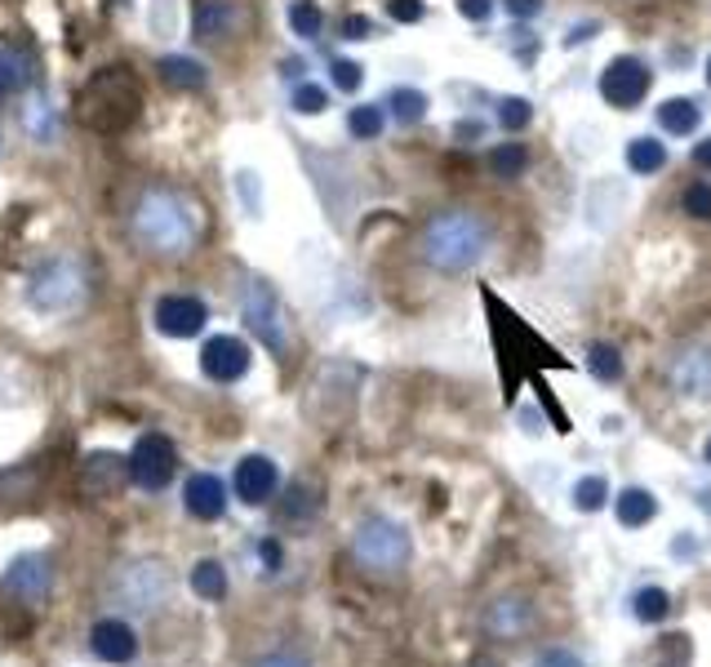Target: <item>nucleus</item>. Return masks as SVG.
<instances>
[{
    "label": "nucleus",
    "instance_id": "de8ad7c7",
    "mask_svg": "<svg viewBox=\"0 0 711 667\" xmlns=\"http://www.w3.org/2000/svg\"><path fill=\"white\" fill-rule=\"evenodd\" d=\"M698 551H702V543H698L694 534H681V538H672V556H676V561H694Z\"/></svg>",
    "mask_w": 711,
    "mask_h": 667
},
{
    "label": "nucleus",
    "instance_id": "37998d69",
    "mask_svg": "<svg viewBox=\"0 0 711 667\" xmlns=\"http://www.w3.org/2000/svg\"><path fill=\"white\" fill-rule=\"evenodd\" d=\"M254 667H311L303 654H294V650H277V654H262Z\"/></svg>",
    "mask_w": 711,
    "mask_h": 667
},
{
    "label": "nucleus",
    "instance_id": "9b49d317",
    "mask_svg": "<svg viewBox=\"0 0 711 667\" xmlns=\"http://www.w3.org/2000/svg\"><path fill=\"white\" fill-rule=\"evenodd\" d=\"M281 489V468L271 454H245L232 472V494L241 498L245 508H267Z\"/></svg>",
    "mask_w": 711,
    "mask_h": 667
},
{
    "label": "nucleus",
    "instance_id": "a19ab883",
    "mask_svg": "<svg viewBox=\"0 0 711 667\" xmlns=\"http://www.w3.org/2000/svg\"><path fill=\"white\" fill-rule=\"evenodd\" d=\"M534 667H587L574 650H565V645H552V650H542L538 658H534Z\"/></svg>",
    "mask_w": 711,
    "mask_h": 667
},
{
    "label": "nucleus",
    "instance_id": "5701e85b",
    "mask_svg": "<svg viewBox=\"0 0 711 667\" xmlns=\"http://www.w3.org/2000/svg\"><path fill=\"white\" fill-rule=\"evenodd\" d=\"M27 81H32V59L14 40H0V98L19 94Z\"/></svg>",
    "mask_w": 711,
    "mask_h": 667
},
{
    "label": "nucleus",
    "instance_id": "bb28decb",
    "mask_svg": "<svg viewBox=\"0 0 711 667\" xmlns=\"http://www.w3.org/2000/svg\"><path fill=\"white\" fill-rule=\"evenodd\" d=\"M160 81H166L170 89H200L205 68L196 59H183V53H170V59H160Z\"/></svg>",
    "mask_w": 711,
    "mask_h": 667
},
{
    "label": "nucleus",
    "instance_id": "6e6552de",
    "mask_svg": "<svg viewBox=\"0 0 711 667\" xmlns=\"http://www.w3.org/2000/svg\"><path fill=\"white\" fill-rule=\"evenodd\" d=\"M241 316L245 325L258 333V343L271 352V356H285L290 352V320H285V307L277 299L267 281H249L245 294H241Z\"/></svg>",
    "mask_w": 711,
    "mask_h": 667
},
{
    "label": "nucleus",
    "instance_id": "9d476101",
    "mask_svg": "<svg viewBox=\"0 0 711 667\" xmlns=\"http://www.w3.org/2000/svg\"><path fill=\"white\" fill-rule=\"evenodd\" d=\"M85 645H89V654H94L98 663H107V667H130V663L138 658V650H143V641H138V632H134V623H130L125 615H102V619H94Z\"/></svg>",
    "mask_w": 711,
    "mask_h": 667
},
{
    "label": "nucleus",
    "instance_id": "20e7f679",
    "mask_svg": "<svg viewBox=\"0 0 711 667\" xmlns=\"http://www.w3.org/2000/svg\"><path fill=\"white\" fill-rule=\"evenodd\" d=\"M414 556V538L392 517H365L352 534V561L369 574H401Z\"/></svg>",
    "mask_w": 711,
    "mask_h": 667
},
{
    "label": "nucleus",
    "instance_id": "79ce46f5",
    "mask_svg": "<svg viewBox=\"0 0 711 667\" xmlns=\"http://www.w3.org/2000/svg\"><path fill=\"white\" fill-rule=\"evenodd\" d=\"M388 14L396 23H418L422 19V0H388Z\"/></svg>",
    "mask_w": 711,
    "mask_h": 667
},
{
    "label": "nucleus",
    "instance_id": "0eeeda50",
    "mask_svg": "<svg viewBox=\"0 0 711 667\" xmlns=\"http://www.w3.org/2000/svg\"><path fill=\"white\" fill-rule=\"evenodd\" d=\"M59 587V570H53V556L40 547H27L19 556H10L5 570H0V592L19 605H45Z\"/></svg>",
    "mask_w": 711,
    "mask_h": 667
},
{
    "label": "nucleus",
    "instance_id": "e433bc0d",
    "mask_svg": "<svg viewBox=\"0 0 711 667\" xmlns=\"http://www.w3.org/2000/svg\"><path fill=\"white\" fill-rule=\"evenodd\" d=\"M236 192H241V201H245V214L258 218V214H262V183H258L254 170H241V174H236Z\"/></svg>",
    "mask_w": 711,
    "mask_h": 667
},
{
    "label": "nucleus",
    "instance_id": "c9c22d12",
    "mask_svg": "<svg viewBox=\"0 0 711 667\" xmlns=\"http://www.w3.org/2000/svg\"><path fill=\"white\" fill-rule=\"evenodd\" d=\"M324 107H330V94H324L320 85H298L294 89V111H298V117H320Z\"/></svg>",
    "mask_w": 711,
    "mask_h": 667
},
{
    "label": "nucleus",
    "instance_id": "b1692460",
    "mask_svg": "<svg viewBox=\"0 0 711 667\" xmlns=\"http://www.w3.org/2000/svg\"><path fill=\"white\" fill-rule=\"evenodd\" d=\"M698 121H702V107H698L694 98H663V107H659V125H663V134L689 138V134L698 130Z\"/></svg>",
    "mask_w": 711,
    "mask_h": 667
},
{
    "label": "nucleus",
    "instance_id": "6e6d98bb",
    "mask_svg": "<svg viewBox=\"0 0 711 667\" xmlns=\"http://www.w3.org/2000/svg\"><path fill=\"white\" fill-rule=\"evenodd\" d=\"M707 85H711V59H707Z\"/></svg>",
    "mask_w": 711,
    "mask_h": 667
},
{
    "label": "nucleus",
    "instance_id": "c03bdc74",
    "mask_svg": "<svg viewBox=\"0 0 711 667\" xmlns=\"http://www.w3.org/2000/svg\"><path fill=\"white\" fill-rule=\"evenodd\" d=\"M458 14L467 23H485L489 14H494V0H458Z\"/></svg>",
    "mask_w": 711,
    "mask_h": 667
},
{
    "label": "nucleus",
    "instance_id": "f257e3e1",
    "mask_svg": "<svg viewBox=\"0 0 711 667\" xmlns=\"http://www.w3.org/2000/svg\"><path fill=\"white\" fill-rule=\"evenodd\" d=\"M489 250V228L467 214V209H445L427 222L422 232V258L445 271V276H458V271H471Z\"/></svg>",
    "mask_w": 711,
    "mask_h": 667
},
{
    "label": "nucleus",
    "instance_id": "a18cd8bd",
    "mask_svg": "<svg viewBox=\"0 0 711 667\" xmlns=\"http://www.w3.org/2000/svg\"><path fill=\"white\" fill-rule=\"evenodd\" d=\"M369 36H373V23H369L365 14L343 19V40H369Z\"/></svg>",
    "mask_w": 711,
    "mask_h": 667
},
{
    "label": "nucleus",
    "instance_id": "412c9836",
    "mask_svg": "<svg viewBox=\"0 0 711 667\" xmlns=\"http://www.w3.org/2000/svg\"><path fill=\"white\" fill-rule=\"evenodd\" d=\"M627 609H632V619H636V623H645V628H659V623H667V619H672V592H667V587H659V583H645V587H636V592H632Z\"/></svg>",
    "mask_w": 711,
    "mask_h": 667
},
{
    "label": "nucleus",
    "instance_id": "ea45409f",
    "mask_svg": "<svg viewBox=\"0 0 711 667\" xmlns=\"http://www.w3.org/2000/svg\"><path fill=\"white\" fill-rule=\"evenodd\" d=\"M689 658V636H667L659 650V667H685Z\"/></svg>",
    "mask_w": 711,
    "mask_h": 667
},
{
    "label": "nucleus",
    "instance_id": "72a5a7b5",
    "mask_svg": "<svg viewBox=\"0 0 711 667\" xmlns=\"http://www.w3.org/2000/svg\"><path fill=\"white\" fill-rule=\"evenodd\" d=\"M382 125H388V117H382V107L365 102V107H352V117H347V130L352 138H378Z\"/></svg>",
    "mask_w": 711,
    "mask_h": 667
},
{
    "label": "nucleus",
    "instance_id": "8fccbe9b",
    "mask_svg": "<svg viewBox=\"0 0 711 667\" xmlns=\"http://www.w3.org/2000/svg\"><path fill=\"white\" fill-rule=\"evenodd\" d=\"M694 165H698V170H707V174H711V138L694 143Z\"/></svg>",
    "mask_w": 711,
    "mask_h": 667
},
{
    "label": "nucleus",
    "instance_id": "c756f323",
    "mask_svg": "<svg viewBox=\"0 0 711 667\" xmlns=\"http://www.w3.org/2000/svg\"><path fill=\"white\" fill-rule=\"evenodd\" d=\"M388 107H392V117L401 121V125H418L422 117H427V94L422 89H392V98H388Z\"/></svg>",
    "mask_w": 711,
    "mask_h": 667
},
{
    "label": "nucleus",
    "instance_id": "ddd939ff",
    "mask_svg": "<svg viewBox=\"0 0 711 667\" xmlns=\"http://www.w3.org/2000/svg\"><path fill=\"white\" fill-rule=\"evenodd\" d=\"M228 504H232V489L223 485V476L213 472H192L183 481V512L200 525H213L228 517Z\"/></svg>",
    "mask_w": 711,
    "mask_h": 667
},
{
    "label": "nucleus",
    "instance_id": "a878e982",
    "mask_svg": "<svg viewBox=\"0 0 711 667\" xmlns=\"http://www.w3.org/2000/svg\"><path fill=\"white\" fill-rule=\"evenodd\" d=\"M316 517H320V494L311 485H290L285 504H281V521L285 525H307Z\"/></svg>",
    "mask_w": 711,
    "mask_h": 667
},
{
    "label": "nucleus",
    "instance_id": "864d4df0",
    "mask_svg": "<svg viewBox=\"0 0 711 667\" xmlns=\"http://www.w3.org/2000/svg\"><path fill=\"white\" fill-rule=\"evenodd\" d=\"M480 134H485V130H480V125H471V121H467V125H458V138H480Z\"/></svg>",
    "mask_w": 711,
    "mask_h": 667
},
{
    "label": "nucleus",
    "instance_id": "5fc2aeb1",
    "mask_svg": "<svg viewBox=\"0 0 711 667\" xmlns=\"http://www.w3.org/2000/svg\"><path fill=\"white\" fill-rule=\"evenodd\" d=\"M702 463H711V436H707V445H702Z\"/></svg>",
    "mask_w": 711,
    "mask_h": 667
},
{
    "label": "nucleus",
    "instance_id": "f3484780",
    "mask_svg": "<svg viewBox=\"0 0 711 667\" xmlns=\"http://www.w3.org/2000/svg\"><path fill=\"white\" fill-rule=\"evenodd\" d=\"M672 387L689 401H711V352L694 348L672 365Z\"/></svg>",
    "mask_w": 711,
    "mask_h": 667
},
{
    "label": "nucleus",
    "instance_id": "f704fd0d",
    "mask_svg": "<svg viewBox=\"0 0 711 667\" xmlns=\"http://www.w3.org/2000/svg\"><path fill=\"white\" fill-rule=\"evenodd\" d=\"M529 121H534L529 98H503V102H499V125H503L507 134H520Z\"/></svg>",
    "mask_w": 711,
    "mask_h": 667
},
{
    "label": "nucleus",
    "instance_id": "09e8293b",
    "mask_svg": "<svg viewBox=\"0 0 711 667\" xmlns=\"http://www.w3.org/2000/svg\"><path fill=\"white\" fill-rule=\"evenodd\" d=\"M516 423H525V432H529V436H538V432H542V414H538L534 405H520V410H516Z\"/></svg>",
    "mask_w": 711,
    "mask_h": 667
},
{
    "label": "nucleus",
    "instance_id": "39448f33",
    "mask_svg": "<svg viewBox=\"0 0 711 667\" xmlns=\"http://www.w3.org/2000/svg\"><path fill=\"white\" fill-rule=\"evenodd\" d=\"M134 107H138V85L125 68H107L98 72L85 94H81V117L94 125V130H125L130 117H134Z\"/></svg>",
    "mask_w": 711,
    "mask_h": 667
},
{
    "label": "nucleus",
    "instance_id": "6ab92c4d",
    "mask_svg": "<svg viewBox=\"0 0 711 667\" xmlns=\"http://www.w3.org/2000/svg\"><path fill=\"white\" fill-rule=\"evenodd\" d=\"M614 517H618L623 530H645L653 517H659V498H653L645 485H627L614 498Z\"/></svg>",
    "mask_w": 711,
    "mask_h": 667
},
{
    "label": "nucleus",
    "instance_id": "3c124183",
    "mask_svg": "<svg viewBox=\"0 0 711 667\" xmlns=\"http://www.w3.org/2000/svg\"><path fill=\"white\" fill-rule=\"evenodd\" d=\"M596 32H600V23H583V27H574V32L565 36V45L574 49V45H583V40H587V36H596Z\"/></svg>",
    "mask_w": 711,
    "mask_h": 667
},
{
    "label": "nucleus",
    "instance_id": "473e14b6",
    "mask_svg": "<svg viewBox=\"0 0 711 667\" xmlns=\"http://www.w3.org/2000/svg\"><path fill=\"white\" fill-rule=\"evenodd\" d=\"M525 165H529V156H525L520 143H503V147L489 151V170H494L499 179H520Z\"/></svg>",
    "mask_w": 711,
    "mask_h": 667
},
{
    "label": "nucleus",
    "instance_id": "7ed1b4c3",
    "mask_svg": "<svg viewBox=\"0 0 711 667\" xmlns=\"http://www.w3.org/2000/svg\"><path fill=\"white\" fill-rule=\"evenodd\" d=\"M134 232L156 254H187L196 241V209L179 192H147L134 209Z\"/></svg>",
    "mask_w": 711,
    "mask_h": 667
},
{
    "label": "nucleus",
    "instance_id": "393cba45",
    "mask_svg": "<svg viewBox=\"0 0 711 667\" xmlns=\"http://www.w3.org/2000/svg\"><path fill=\"white\" fill-rule=\"evenodd\" d=\"M667 165V143L659 138H632L627 143V170L632 174H659Z\"/></svg>",
    "mask_w": 711,
    "mask_h": 667
},
{
    "label": "nucleus",
    "instance_id": "2f4dec72",
    "mask_svg": "<svg viewBox=\"0 0 711 667\" xmlns=\"http://www.w3.org/2000/svg\"><path fill=\"white\" fill-rule=\"evenodd\" d=\"M290 27H294V36H303V40H316V36H320L324 14H320L316 0H294V5H290Z\"/></svg>",
    "mask_w": 711,
    "mask_h": 667
},
{
    "label": "nucleus",
    "instance_id": "c85d7f7f",
    "mask_svg": "<svg viewBox=\"0 0 711 667\" xmlns=\"http://www.w3.org/2000/svg\"><path fill=\"white\" fill-rule=\"evenodd\" d=\"M285 570V547H281V538H258L254 543V579H277Z\"/></svg>",
    "mask_w": 711,
    "mask_h": 667
},
{
    "label": "nucleus",
    "instance_id": "49530a36",
    "mask_svg": "<svg viewBox=\"0 0 711 667\" xmlns=\"http://www.w3.org/2000/svg\"><path fill=\"white\" fill-rule=\"evenodd\" d=\"M503 5H507V14L516 23H529L534 14H542V0H503Z\"/></svg>",
    "mask_w": 711,
    "mask_h": 667
},
{
    "label": "nucleus",
    "instance_id": "1a4fd4ad",
    "mask_svg": "<svg viewBox=\"0 0 711 667\" xmlns=\"http://www.w3.org/2000/svg\"><path fill=\"white\" fill-rule=\"evenodd\" d=\"M179 472V450L166 432H143L138 445L130 450V481L143 494H160Z\"/></svg>",
    "mask_w": 711,
    "mask_h": 667
},
{
    "label": "nucleus",
    "instance_id": "58836bf2",
    "mask_svg": "<svg viewBox=\"0 0 711 667\" xmlns=\"http://www.w3.org/2000/svg\"><path fill=\"white\" fill-rule=\"evenodd\" d=\"M685 214L689 218H711V187L707 183H689L685 187Z\"/></svg>",
    "mask_w": 711,
    "mask_h": 667
},
{
    "label": "nucleus",
    "instance_id": "dca6fc26",
    "mask_svg": "<svg viewBox=\"0 0 711 667\" xmlns=\"http://www.w3.org/2000/svg\"><path fill=\"white\" fill-rule=\"evenodd\" d=\"M534 628V605L525 596H503L485 609V632L494 641H516Z\"/></svg>",
    "mask_w": 711,
    "mask_h": 667
},
{
    "label": "nucleus",
    "instance_id": "aec40b11",
    "mask_svg": "<svg viewBox=\"0 0 711 667\" xmlns=\"http://www.w3.org/2000/svg\"><path fill=\"white\" fill-rule=\"evenodd\" d=\"M125 476H130V459H117V454H94V459L85 463L81 485H85L89 494L107 498V494H117V489H121V481H125Z\"/></svg>",
    "mask_w": 711,
    "mask_h": 667
},
{
    "label": "nucleus",
    "instance_id": "4d7b16f0",
    "mask_svg": "<svg viewBox=\"0 0 711 667\" xmlns=\"http://www.w3.org/2000/svg\"><path fill=\"white\" fill-rule=\"evenodd\" d=\"M476 667H494V663H476Z\"/></svg>",
    "mask_w": 711,
    "mask_h": 667
},
{
    "label": "nucleus",
    "instance_id": "f03ea898",
    "mask_svg": "<svg viewBox=\"0 0 711 667\" xmlns=\"http://www.w3.org/2000/svg\"><path fill=\"white\" fill-rule=\"evenodd\" d=\"M107 592H112V605L121 615L151 619L174 601V570L160 561V556H134V561L112 570Z\"/></svg>",
    "mask_w": 711,
    "mask_h": 667
},
{
    "label": "nucleus",
    "instance_id": "423d86ee",
    "mask_svg": "<svg viewBox=\"0 0 711 667\" xmlns=\"http://www.w3.org/2000/svg\"><path fill=\"white\" fill-rule=\"evenodd\" d=\"M85 299V271L76 258H49L27 281V303L40 316H63Z\"/></svg>",
    "mask_w": 711,
    "mask_h": 667
},
{
    "label": "nucleus",
    "instance_id": "2eb2a0df",
    "mask_svg": "<svg viewBox=\"0 0 711 667\" xmlns=\"http://www.w3.org/2000/svg\"><path fill=\"white\" fill-rule=\"evenodd\" d=\"M151 320L166 339H196V333L205 329V320H209V307L196 294H166V299H156Z\"/></svg>",
    "mask_w": 711,
    "mask_h": 667
},
{
    "label": "nucleus",
    "instance_id": "603ef678",
    "mask_svg": "<svg viewBox=\"0 0 711 667\" xmlns=\"http://www.w3.org/2000/svg\"><path fill=\"white\" fill-rule=\"evenodd\" d=\"M698 508L711 512V485H698Z\"/></svg>",
    "mask_w": 711,
    "mask_h": 667
},
{
    "label": "nucleus",
    "instance_id": "4be33fe9",
    "mask_svg": "<svg viewBox=\"0 0 711 667\" xmlns=\"http://www.w3.org/2000/svg\"><path fill=\"white\" fill-rule=\"evenodd\" d=\"M232 23H236V10L228 5V0H200L196 14H192L196 40H218V36H228Z\"/></svg>",
    "mask_w": 711,
    "mask_h": 667
},
{
    "label": "nucleus",
    "instance_id": "7c9ffc66",
    "mask_svg": "<svg viewBox=\"0 0 711 667\" xmlns=\"http://www.w3.org/2000/svg\"><path fill=\"white\" fill-rule=\"evenodd\" d=\"M605 504H610V481L600 476V472H591V476H583L574 485V508L578 512H600Z\"/></svg>",
    "mask_w": 711,
    "mask_h": 667
},
{
    "label": "nucleus",
    "instance_id": "4468645a",
    "mask_svg": "<svg viewBox=\"0 0 711 667\" xmlns=\"http://www.w3.org/2000/svg\"><path fill=\"white\" fill-rule=\"evenodd\" d=\"M645 94H649V68L640 59H614L600 72V98L618 111H632L636 102H645Z\"/></svg>",
    "mask_w": 711,
    "mask_h": 667
},
{
    "label": "nucleus",
    "instance_id": "a211bd4d",
    "mask_svg": "<svg viewBox=\"0 0 711 667\" xmlns=\"http://www.w3.org/2000/svg\"><path fill=\"white\" fill-rule=\"evenodd\" d=\"M187 587L200 601L218 605V601H228V592H232V574H228V566L218 561V556H200V561L192 566V574H187Z\"/></svg>",
    "mask_w": 711,
    "mask_h": 667
},
{
    "label": "nucleus",
    "instance_id": "4c0bfd02",
    "mask_svg": "<svg viewBox=\"0 0 711 667\" xmlns=\"http://www.w3.org/2000/svg\"><path fill=\"white\" fill-rule=\"evenodd\" d=\"M330 72H334V85H339L343 94H356V89H360V81H365V68H360V63H352V59H339Z\"/></svg>",
    "mask_w": 711,
    "mask_h": 667
},
{
    "label": "nucleus",
    "instance_id": "cd10ccee",
    "mask_svg": "<svg viewBox=\"0 0 711 667\" xmlns=\"http://www.w3.org/2000/svg\"><path fill=\"white\" fill-rule=\"evenodd\" d=\"M587 369H591V378H600V383H618V378H623V352H618L614 343H591V348H587Z\"/></svg>",
    "mask_w": 711,
    "mask_h": 667
},
{
    "label": "nucleus",
    "instance_id": "f8f14e48",
    "mask_svg": "<svg viewBox=\"0 0 711 667\" xmlns=\"http://www.w3.org/2000/svg\"><path fill=\"white\" fill-rule=\"evenodd\" d=\"M200 374L209 383H241L249 374V343L236 339V333H213V339L200 348Z\"/></svg>",
    "mask_w": 711,
    "mask_h": 667
}]
</instances>
